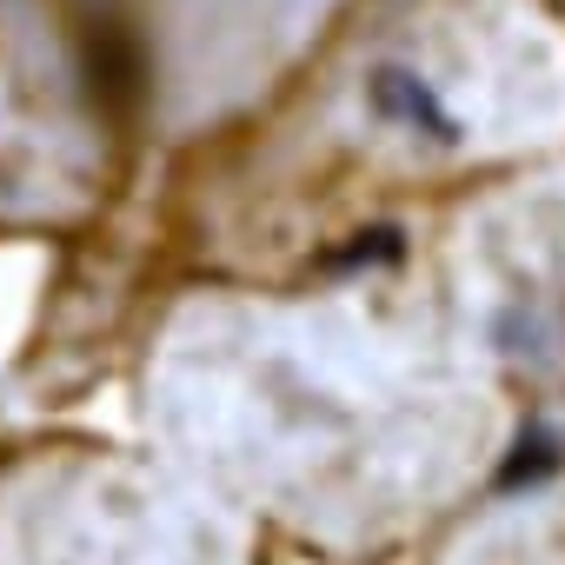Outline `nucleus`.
I'll use <instances>...</instances> for the list:
<instances>
[{"label":"nucleus","mask_w":565,"mask_h":565,"mask_svg":"<svg viewBox=\"0 0 565 565\" xmlns=\"http://www.w3.org/2000/svg\"><path fill=\"white\" fill-rule=\"evenodd\" d=\"M393 565H565V459L479 499Z\"/></svg>","instance_id":"2"},{"label":"nucleus","mask_w":565,"mask_h":565,"mask_svg":"<svg viewBox=\"0 0 565 565\" xmlns=\"http://www.w3.org/2000/svg\"><path fill=\"white\" fill-rule=\"evenodd\" d=\"M360 100H366V120L426 147V153H466L472 147V120L452 107V94L419 74L413 61H373L366 81H360Z\"/></svg>","instance_id":"3"},{"label":"nucleus","mask_w":565,"mask_h":565,"mask_svg":"<svg viewBox=\"0 0 565 565\" xmlns=\"http://www.w3.org/2000/svg\"><path fill=\"white\" fill-rule=\"evenodd\" d=\"M273 552L167 459L47 439L0 452V565H273Z\"/></svg>","instance_id":"1"}]
</instances>
